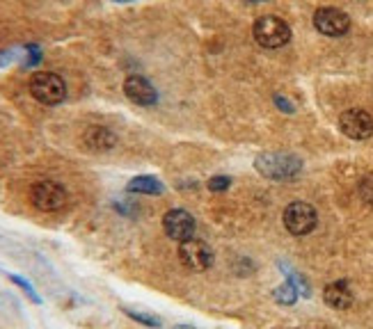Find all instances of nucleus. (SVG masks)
Segmentation results:
<instances>
[{
  "instance_id": "f257e3e1",
  "label": "nucleus",
  "mask_w": 373,
  "mask_h": 329,
  "mask_svg": "<svg viewBox=\"0 0 373 329\" xmlns=\"http://www.w3.org/2000/svg\"><path fill=\"white\" fill-rule=\"evenodd\" d=\"M254 167L259 174L270 181H287L300 174L302 161L293 153H259Z\"/></svg>"
},
{
  "instance_id": "f03ea898",
  "label": "nucleus",
  "mask_w": 373,
  "mask_h": 329,
  "mask_svg": "<svg viewBox=\"0 0 373 329\" xmlns=\"http://www.w3.org/2000/svg\"><path fill=\"white\" fill-rule=\"evenodd\" d=\"M30 94L44 106H60L66 98V83L58 74L39 71L30 78Z\"/></svg>"
},
{
  "instance_id": "7ed1b4c3",
  "label": "nucleus",
  "mask_w": 373,
  "mask_h": 329,
  "mask_svg": "<svg viewBox=\"0 0 373 329\" xmlns=\"http://www.w3.org/2000/svg\"><path fill=\"white\" fill-rule=\"evenodd\" d=\"M252 35L259 46L282 49L291 41V28L279 16H262V19H257Z\"/></svg>"
},
{
  "instance_id": "20e7f679",
  "label": "nucleus",
  "mask_w": 373,
  "mask_h": 329,
  "mask_svg": "<svg viewBox=\"0 0 373 329\" xmlns=\"http://www.w3.org/2000/svg\"><path fill=\"white\" fill-rule=\"evenodd\" d=\"M319 224V213L307 201H293L284 208V226L293 236H307Z\"/></svg>"
},
{
  "instance_id": "39448f33",
  "label": "nucleus",
  "mask_w": 373,
  "mask_h": 329,
  "mask_svg": "<svg viewBox=\"0 0 373 329\" xmlns=\"http://www.w3.org/2000/svg\"><path fill=\"white\" fill-rule=\"evenodd\" d=\"M66 190L55 183V181H39V183L32 186L30 190V201L32 206L41 213H55L66 206Z\"/></svg>"
},
{
  "instance_id": "423d86ee",
  "label": "nucleus",
  "mask_w": 373,
  "mask_h": 329,
  "mask_svg": "<svg viewBox=\"0 0 373 329\" xmlns=\"http://www.w3.org/2000/svg\"><path fill=\"white\" fill-rule=\"evenodd\" d=\"M179 258L188 270L193 272H204L213 265V249L209 243L199 241V238H188V241L179 243Z\"/></svg>"
},
{
  "instance_id": "0eeeda50",
  "label": "nucleus",
  "mask_w": 373,
  "mask_h": 329,
  "mask_svg": "<svg viewBox=\"0 0 373 329\" xmlns=\"http://www.w3.org/2000/svg\"><path fill=\"white\" fill-rule=\"evenodd\" d=\"M314 28L325 37H344L350 30V19L337 7H321L314 14Z\"/></svg>"
},
{
  "instance_id": "6e6552de",
  "label": "nucleus",
  "mask_w": 373,
  "mask_h": 329,
  "mask_svg": "<svg viewBox=\"0 0 373 329\" xmlns=\"http://www.w3.org/2000/svg\"><path fill=\"white\" fill-rule=\"evenodd\" d=\"M163 229L167 238H172L176 243H184L188 238H195L197 222L195 218L184 208H172L163 215Z\"/></svg>"
},
{
  "instance_id": "1a4fd4ad",
  "label": "nucleus",
  "mask_w": 373,
  "mask_h": 329,
  "mask_svg": "<svg viewBox=\"0 0 373 329\" xmlns=\"http://www.w3.org/2000/svg\"><path fill=\"white\" fill-rule=\"evenodd\" d=\"M339 128L350 140H369L373 135V117L367 110L350 108L339 117Z\"/></svg>"
},
{
  "instance_id": "9d476101",
  "label": "nucleus",
  "mask_w": 373,
  "mask_h": 329,
  "mask_svg": "<svg viewBox=\"0 0 373 329\" xmlns=\"http://www.w3.org/2000/svg\"><path fill=\"white\" fill-rule=\"evenodd\" d=\"M124 94L129 96L131 103L135 106H156L158 103V92L156 87L142 76H129L124 81Z\"/></svg>"
},
{
  "instance_id": "9b49d317",
  "label": "nucleus",
  "mask_w": 373,
  "mask_h": 329,
  "mask_svg": "<svg viewBox=\"0 0 373 329\" xmlns=\"http://www.w3.org/2000/svg\"><path fill=\"white\" fill-rule=\"evenodd\" d=\"M83 142L87 149H92V151H110V149H115L117 135L106 126H89L83 135Z\"/></svg>"
},
{
  "instance_id": "f8f14e48",
  "label": "nucleus",
  "mask_w": 373,
  "mask_h": 329,
  "mask_svg": "<svg viewBox=\"0 0 373 329\" xmlns=\"http://www.w3.org/2000/svg\"><path fill=\"white\" fill-rule=\"evenodd\" d=\"M323 298H325V304H330L337 311H344L353 304V293H350L346 281H334L330 286H325Z\"/></svg>"
},
{
  "instance_id": "ddd939ff",
  "label": "nucleus",
  "mask_w": 373,
  "mask_h": 329,
  "mask_svg": "<svg viewBox=\"0 0 373 329\" xmlns=\"http://www.w3.org/2000/svg\"><path fill=\"white\" fill-rule=\"evenodd\" d=\"M126 190L131 195H149V197H158L165 192V186L161 178L156 176H149V174H142V176H135L129 181Z\"/></svg>"
},
{
  "instance_id": "4468645a",
  "label": "nucleus",
  "mask_w": 373,
  "mask_h": 329,
  "mask_svg": "<svg viewBox=\"0 0 373 329\" xmlns=\"http://www.w3.org/2000/svg\"><path fill=\"white\" fill-rule=\"evenodd\" d=\"M124 313H126L131 320H135V323H140V325H144V327H151V329H158L163 325V320L161 318H158L156 313H151V311H140V309H124Z\"/></svg>"
},
{
  "instance_id": "2eb2a0df",
  "label": "nucleus",
  "mask_w": 373,
  "mask_h": 329,
  "mask_svg": "<svg viewBox=\"0 0 373 329\" xmlns=\"http://www.w3.org/2000/svg\"><path fill=\"white\" fill-rule=\"evenodd\" d=\"M298 288L296 286H293V283L287 279L284 283H282V286H277L275 290H273V298H275V302L277 304H293V302H296L298 300Z\"/></svg>"
},
{
  "instance_id": "dca6fc26",
  "label": "nucleus",
  "mask_w": 373,
  "mask_h": 329,
  "mask_svg": "<svg viewBox=\"0 0 373 329\" xmlns=\"http://www.w3.org/2000/svg\"><path fill=\"white\" fill-rule=\"evenodd\" d=\"M7 279L12 281L14 286H19L21 290H24V293H26V298H28L32 304H41V302H44V300H41V295L37 293V288L32 286V283H30L26 277H21V275H7Z\"/></svg>"
},
{
  "instance_id": "f3484780",
  "label": "nucleus",
  "mask_w": 373,
  "mask_h": 329,
  "mask_svg": "<svg viewBox=\"0 0 373 329\" xmlns=\"http://www.w3.org/2000/svg\"><path fill=\"white\" fill-rule=\"evenodd\" d=\"M115 211L121 213L124 218H135V213H138V206H133L129 199H119V201H115Z\"/></svg>"
},
{
  "instance_id": "a211bd4d",
  "label": "nucleus",
  "mask_w": 373,
  "mask_h": 329,
  "mask_svg": "<svg viewBox=\"0 0 373 329\" xmlns=\"http://www.w3.org/2000/svg\"><path fill=\"white\" fill-rule=\"evenodd\" d=\"M229 186H232V178L229 176H213L209 181V190L211 192H224Z\"/></svg>"
},
{
  "instance_id": "6ab92c4d",
  "label": "nucleus",
  "mask_w": 373,
  "mask_h": 329,
  "mask_svg": "<svg viewBox=\"0 0 373 329\" xmlns=\"http://www.w3.org/2000/svg\"><path fill=\"white\" fill-rule=\"evenodd\" d=\"M26 53H28V58H26L24 66H35L37 62H41V49L37 46V44H30V46H26Z\"/></svg>"
},
{
  "instance_id": "aec40b11",
  "label": "nucleus",
  "mask_w": 373,
  "mask_h": 329,
  "mask_svg": "<svg viewBox=\"0 0 373 329\" xmlns=\"http://www.w3.org/2000/svg\"><path fill=\"white\" fill-rule=\"evenodd\" d=\"M14 58H16L14 51H3V53H0V66L12 64V62H14Z\"/></svg>"
},
{
  "instance_id": "412c9836",
  "label": "nucleus",
  "mask_w": 373,
  "mask_h": 329,
  "mask_svg": "<svg viewBox=\"0 0 373 329\" xmlns=\"http://www.w3.org/2000/svg\"><path fill=\"white\" fill-rule=\"evenodd\" d=\"M275 101H277V106H279V108H284V112H293V106L289 103V101H284L282 96H277Z\"/></svg>"
},
{
  "instance_id": "4be33fe9",
  "label": "nucleus",
  "mask_w": 373,
  "mask_h": 329,
  "mask_svg": "<svg viewBox=\"0 0 373 329\" xmlns=\"http://www.w3.org/2000/svg\"><path fill=\"white\" fill-rule=\"evenodd\" d=\"M169 329H197L195 325H174V327H169Z\"/></svg>"
},
{
  "instance_id": "5701e85b",
  "label": "nucleus",
  "mask_w": 373,
  "mask_h": 329,
  "mask_svg": "<svg viewBox=\"0 0 373 329\" xmlns=\"http://www.w3.org/2000/svg\"><path fill=\"white\" fill-rule=\"evenodd\" d=\"M112 3H121L124 5V3H133V0H112Z\"/></svg>"
}]
</instances>
